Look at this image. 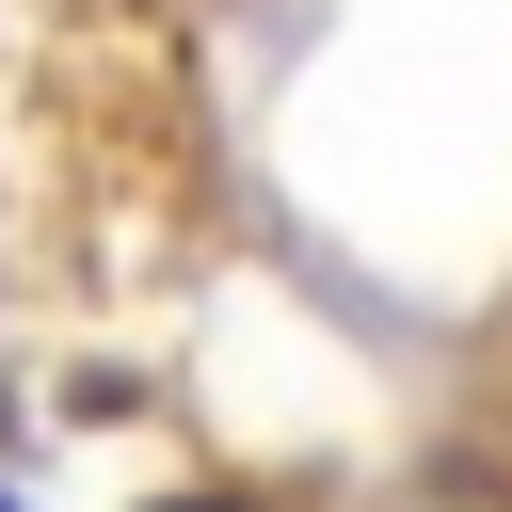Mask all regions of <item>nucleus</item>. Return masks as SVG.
Segmentation results:
<instances>
[{
  "mask_svg": "<svg viewBox=\"0 0 512 512\" xmlns=\"http://www.w3.org/2000/svg\"><path fill=\"white\" fill-rule=\"evenodd\" d=\"M160 512H224V496H160Z\"/></svg>",
  "mask_w": 512,
  "mask_h": 512,
  "instance_id": "nucleus-1",
  "label": "nucleus"
},
{
  "mask_svg": "<svg viewBox=\"0 0 512 512\" xmlns=\"http://www.w3.org/2000/svg\"><path fill=\"white\" fill-rule=\"evenodd\" d=\"M0 512H16V496H0Z\"/></svg>",
  "mask_w": 512,
  "mask_h": 512,
  "instance_id": "nucleus-2",
  "label": "nucleus"
}]
</instances>
